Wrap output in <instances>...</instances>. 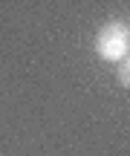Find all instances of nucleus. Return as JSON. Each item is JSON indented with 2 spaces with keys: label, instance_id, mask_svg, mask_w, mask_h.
I'll list each match as a JSON object with an SVG mask.
<instances>
[{
  "label": "nucleus",
  "instance_id": "obj_3",
  "mask_svg": "<svg viewBox=\"0 0 130 156\" xmlns=\"http://www.w3.org/2000/svg\"><path fill=\"white\" fill-rule=\"evenodd\" d=\"M127 41H130V26H127Z\"/></svg>",
  "mask_w": 130,
  "mask_h": 156
},
{
  "label": "nucleus",
  "instance_id": "obj_1",
  "mask_svg": "<svg viewBox=\"0 0 130 156\" xmlns=\"http://www.w3.org/2000/svg\"><path fill=\"white\" fill-rule=\"evenodd\" d=\"M96 52L104 61H121L130 52V41H127V23L121 20H110L98 29L96 38Z\"/></svg>",
  "mask_w": 130,
  "mask_h": 156
},
{
  "label": "nucleus",
  "instance_id": "obj_2",
  "mask_svg": "<svg viewBox=\"0 0 130 156\" xmlns=\"http://www.w3.org/2000/svg\"><path fill=\"white\" fill-rule=\"evenodd\" d=\"M116 78H119V84L121 87H127L130 90V52L125 58H121V64H119V73H116Z\"/></svg>",
  "mask_w": 130,
  "mask_h": 156
}]
</instances>
